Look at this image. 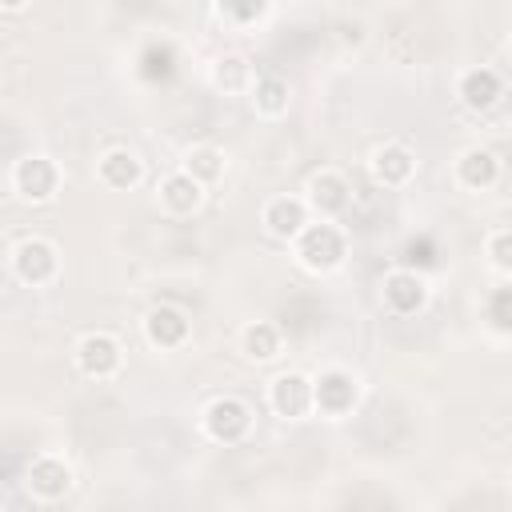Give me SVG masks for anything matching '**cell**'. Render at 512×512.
Instances as JSON below:
<instances>
[{
    "label": "cell",
    "mask_w": 512,
    "mask_h": 512,
    "mask_svg": "<svg viewBox=\"0 0 512 512\" xmlns=\"http://www.w3.org/2000/svg\"><path fill=\"white\" fill-rule=\"evenodd\" d=\"M304 208L312 220H336L348 204H352V184L344 180V172L336 168H316L304 184Z\"/></svg>",
    "instance_id": "cell-8"
},
{
    "label": "cell",
    "mask_w": 512,
    "mask_h": 512,
    "mask_svg": "<svg viewBox=\"0 0 512 512\" xmlns=\"http://www.w3.org/2000/svg\"><path fill=\"white\" fill-rule=\"evenodd\" d=\"M72 484H76V472H72V464H68L60 452H40V456H32L28 468H24V488H28V496H36V500H44V504L64 500V496L72 492Z\"/></svg>",
    "instance_id": "cell-7"
},
{
    "label": "cell",
    "mask_w": 512,
    "mask_h": 512,
    "mask_svg": "<svg viewBox=\"0 0 512 512\" xmlns=\"http://www.w3.org/2000/svg\"><path fill=\"white\" fill-rule=\"evenodd\" d=\"M288 248L296 256V264L312 276H328L348 260V236L336 220H308Z\"/></svg>",
    "instance_id": "cell-1"
},
{
    "label": "cell",
    "mask_w": 512,
    "mask_h": 512,
    "mask_svg": "<svg viewBox=\"0 0 512 512\" xmlns=\"http://www.w3.org/2000/svg\"><path fill=\"white\" fill-rule=\"evenodd\" d=\"M284 348V336L272 320H252L240 328V356L252 360V364H272Z\"/></svg>",
    "instance_id": "cell-19"
},
{
    "label": "cell",
    "mask_w": 512,
    "mask_h": 512,
    "mask_svg": "<svg viewBox=\"0 0 512 512\" xmlns=\"http://www.w3.org/2000/svg\"><path fill=\"white\" fill-rule=\"evenodd\" d=\"M60 188H64V172H60V164H56L52 156L28 152V156H20V160L12 164V192H16L24 204H32V208L52 204V200L60 196Z\"/></svg>",
    "instance_id": "cell-5"
},
{
    "label": "cell",
    "mask_w": 512,
    "mask_h": 512,
    "mask_svg": "<svg viewBox=\"0 0 512 512\" xmlns=\"http://www.w3.org/2000/svg\"><path fill=\"white\" fill-rule=\"evenodd\" d=\"M188 336H192V320H188L184 308H176V304H152L144 312V340L156 352H176V348L188 344Z\"/></svg>",
    "instance_id": "cell-12"
},
{
    "label": "cell",
    "mask_w": 512,
    "mask_h": 512,
    "mask_svg": "<svg viewBox=\"0 0 512 512\" xmlns=\"http://www.w3.org/2000/svg\"><path fill=\"white\" fill-rule=\"evenodd\" d=\"M212 16L224 20V24H232V28H252V24H260V20L272 16V4L268 0H228V4H216Z\"/></svg>",
    "instance_id": "cell-22"
},
{
    "label": "cell",
    "mask_w": 512,
    "mask_h": 512,
    "mask_svg": "<svg viewBox=\"0 0 512 512\" xmlns=\"http://www.w3.org/2000/svg\"><path fill=\"white\" fill-rule=\"evenodd\" d=\"M268 408L280 420H304L312 416V376L308 372H276L268 380Z\"/></svg>",
    "instance_id": "cell-10"
},
{
    "label": "cell",
    "mask_w": 512,
    "mask_h": 512,
    "mask_svg": "<svg viewBox=\"0 0 512 512\" xmlns=\"http://www.w3.org/2000/svg\"><path fill=\"white\" fill-rule=\"evenodd\" d=\"M368 176L380 188H404L416 176V152L400 140H388L368 156Z\"/></svg>",
    "instance_id": "cell-13"
},
{
    "label": "cell",
    "mask_w": 512,
    "mask_h": 512,
    "mask_svg": "<svg viewBox=\"0 0 512 512\" xmlns=\"http://www.w3.org/2000/svg\"><path fill=\"white\" fill-rule=\"evenodd\" d=\"M8 268L24 288H48L60 280V248L48 236H24L8 252Z\"/></svg>",
    "instance_id": "cell-4"
},
{
    "label": "cell",
    "mask_w": 512,
    "mask_h": 512,
    "mask_svg": "<svg viewBox=\"0 0 512 512\" xmlns=\"http://www.w3.org/2000/svg\"><path fill=\"white\" fill-rule=\"evenodd\" d=\"M360 396H364V384H360V376L352 368L332 364V368H320L312 376V412L324 416V420L352 416L356 404H360Z\"/></svg>",
    "instance_id": "cell-2"
},
{
    "label": "cell",
    "mask_w": 512,
    "mask_h": 512,
    "mask_svg": "<svg viewBox=\"0 0 512 512\" xmlns=\"http://www.w3.org/2000/svg\"><path fill=\"white\" fill-rule=\"evenodd\" d=\"M428 296H432L428 292V280L416 268H392L380 280V304L392 316H416V312H424Z\"/></svg>",
    "instance_id": "cell-9"
},
{
    "label": "cell",
    "mask_w": 512,
    "mask_h": 512,
    "mask_svg": "<svg viewBox=\"0 0 512 512\" xmlns=\"http://www.w3.org/2000/svg\"><path fill=\"white\" fill-rule=\"evenodd\" d=\"M248 100H252L256 116H264V120H280V116L288 112V104H292V88H288L284 76H256Z\"/></svg>",
    "instance_id": "cell-21"
},
{
    "label": "cell",
    "mask_w": 512,
    "mask_h": 512,
    "mask_svg": "<svg viewBox=\"0 0 512 512\" xmlns=\"http://www.w3.org/2000/svg\"><path fill=\"white\" fill-rule=\"evenodd\" d=\"M96 180L108 192H132L144 184V160L132 148H108L96 156Z\"/></svg>",
    "instance_id": "cell-15"
},
{
    "label": "cell",
    "mask_w": 512,
    "mask_h": 512,
    "mask_svg": "<svg viewBox=\"0 0 512 512\" xmlns=\"http://www.w3.org/2000/svg\"><path fill=\"white\" fill-rule=\"evenodd\" d=\"M484 308H488V324H492L496 332H508V328H512V312H508V308H512V292H508V288H496Z\"/></svg>",
    "instance_id": "cell-24"
},
{
    "label": "cell",
    "mask_w": 512,
    "mask_h": 512,
    "mask_svg": "<svg viewBox=\"0 0 512 512\" xmlns=\"http://www.w3.org/2000/svg\"><path fill=\"white\" fill-rule=\"evenodd\" d=\"M456 100H460L468 112H476V116L492 112V108L504 100V76H500V68H492V64H472V68H464V72L456 76Z\"/></svg>",
    "instance_id": "cell-11"
},
{
    "label": "cell",
    "mask_w": 512,
    "mask_h": 512,
    "mask_svg": "<svg viewBox=\"0 0 512 512\" xmlns=\"http://www.w3.org/2000/svg\"><path fill=\"white\" fill-rule=\"evenodd\" d=\"M252 424H256V416H252V404L248 400H240V396H212L204 408H200V432L212 440V444H224V448H232V444H244L248 436H252Z\"/></svg>",
    "instance_id": "cell-3"
},
{
    "label": "cell",
    "mask_w": 512,
    "mask_h": 512,
    "mask_svg": "<svg viewBox=\"0 0 512 512\" xmlns=\"http://www.w3.org/2000/svg\"><path fill=\"white\" fill-rule=\"evenodd\" d=\"M452 176H456V184L464 192H484V188H492L500 180V156L492 148H484V144H472V148H464L456 156Z\"/></svg>",
    "instance_id": "cell-16"
},
{
    "label": "cell",
    "mask_w": 512,
    "mask_h": 512,
    "mask_svg": "<svg viewBox=\"0 0 512 512\" xmlns=\"http://www.w3.org/2000/svg\"><path fill=\"white\" fill-rule=\"evenodd\" d=\"M308 220H312V216H308L304 200L292 196V192H280V196L264 200V208H260V224H264V232H268L272 240H280V244H292Z\"/></svg>",
    "instance_id": "cell-14"
},
{
    "label": "cell",
    "mask_w": 512,
    "mask_h": 512,
    "mask_svg": "<svg viewBox=\"0 0 512 512\" xmlns=\"http://www.w3.org/2000/svg\"><path fill=\"white\" fill-rule=\"evenodd\" d=\"M484 256H488L496 276H512V228H504V224L492 228L484 236Z\"/></svg>",
    "instance_id": "cell-23"
},
{
    "label": "cell",
    "mask_w": 512,
    "mask_h": 512,
    "mask_svg": "<svg viewBox=\"0 0 512 512\" xmlns=\"http://www.w3.org/2000/svg\"><path fill=\"white\" fill-rule=\"evenodd\" d=\"M224 168H228V156H224V148H216V144H192V148L184 152V160H180V172L192 176L200 188L216 184V180L224 176Z\"/></svg>",
    "instance_id": "cell-20"
},
{
    "label": "cell",
    "mask_w": 512,
    "mask_h": 512,
    "mask_svg": "<svg viewBox=\"0 0 512 512\" xmlns=\"http://www.w3.org/2000/svg\"><path fill=\"white\" fill-rule=\"evenodd\" d=\"M72 360H76V372H80L84 380L104 384V380H116V376L124 372V344H120V336L96 328V332H84V336L76 340Z\"/></svg>",
    "instance_id": "cell-6"
},
{
    "label": "cell",
    "mask_w": 512,
    "mask_h": 512,
    "mask_svg": "<svg viewBox=\"0 0 512 512\" xmlns=\"http://www.w3.org/2000/svg\"><path fill=\"white\" fill-rule=\"evenodd\" d=\"M204 192H208V188H200V184H196L192 176H184L180 168H176V172H168V176L156 184L160 208H164L168 216H192V212H200Z\"/></svg>",
    "instance_id": "cell-17"
},
{
    "label": "cell",
    "mask_w": 512,
    "mask_h": 512,
    "mask_svg": "<svg viewBox=\"0 0 512 512\" xmlns=\"http://www.w3.org/2000/svg\"><path fill=\"white\" fill-rule=\"evenodd\" d=\"M212 84L228 96H248L252 84H256V68L244 52H220L212 60Z\"/></svg>",
    "instance_id": "cell-18"
}]
</instances>
